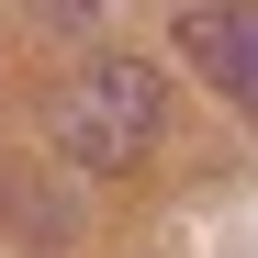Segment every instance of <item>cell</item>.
<instances>
[{"label": "cell", "mask_w": 258, "mask_h": 258, "mask_svg": "<svg viewBox=\"0 0 258 258\" xmlns=\"http://www.w3.org/2000/svg\"><path fill=\"white\" fill-rule=\"evenodd\" d=\"M157 68L146 56H79L56 90H45V123H56V146L79 157V168H135L146 146H157Z\"/></svg>", "instance_id": "6da1fadb"}, {"label": "cell", "mask_w": 258, "mask_h": 258, "mask_svg": "<svg viewBox=\"0 0 258 258\" xmlns=\"http://www.w3.org/2000/svg\"><path fill=\"white\" fill-rule=\"evenodd\" d=\"M180 56L213 90H236V112L258 123V0H202V12H180Z\"/></svg>", "instance_id": "7a4b0ae2"}, {"label": "cell", "mask_w": 258, "mask_h": 258, "mask_svg": "<svg viewBox=\"0 0 258 258\" xmlns=\"http://www.w3.org/2000/svg\"><path fill=\"white\" fill-rule=\"evenodd\" d=\"M56 12H90V0H56Z\"/></svg>", "instance_id": "3957f363"}]
</instances>
